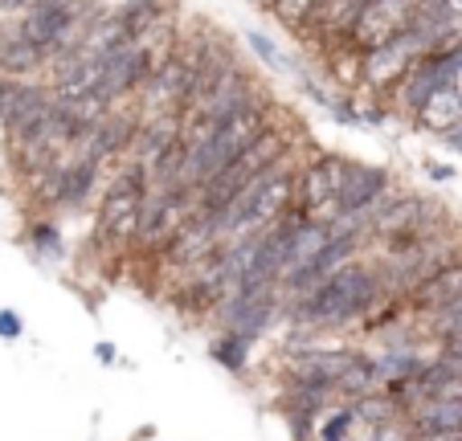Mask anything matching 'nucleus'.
Returning a JSON list of instances; mask_svg holds the SVG:
<instances>
[{
  "label": "nucleus",
  "instance_id": "20e7f679",
  "mask_svg": "<svg viewBox=\"0 0 462 441\" xmlns=\"http://www.w3.org/2000/svg\"><path fill=\"white\" fill-rule=\"evenodd\" d=\"M143 200H148V172L135 160H123L103 184L95 216V245L115 253H131L135 237H140V216Z\"/></svg>",
  "mask_w": 462,
  "mask_h": 441
},
{
  "label": "nucleus",
  "instance_id": "ddd939ff",
  "mask_svg": "<svg viewBox=\"0 0 462 441\" xmlns=\"http://www.w3.org/2000/svg\"><path fill=\"white\" fill-rule=\"evenodd\" d=\"M393 188H397V180H393L389 168H381V164H360V160H352L348 184H344V200H340V213L368 216L376 200H381L384 192H393Z\"/></svg>",
  "mask_w": 462,
  "mask_h": 441
},
{
  "label": "nucleus",
  "instance_id": "cd10ccee",
  "mask_svg": "<svg viewBox=\"0 0 462 441\" xmlns=\"http://www.w3.org/2000/svg\"><path fill=\"white\" fill-rule=\"evenodd\" d=\"M421 172H426L434 184L454 180V168H450V164H442V160H434V156H426V160H421Z\"/></svg>",
  "mask_w": 462,
  "mask_h": 441
},
{
  "label": "nucleus",
  "instance_id": "f3484780",
  "mask_svg": "<svg viewBox=\"0 0 462 441\" xmlns=\"http://www.w3.org/2000/svg\"><path fill=\"white\" fill-rule=\"evenodd\" d=\"M462 299V258L450 262L446 270H438L430 282H421L418 290L405 299V307H410V319H426V315L442 311V307L458 303Z\"/></svg>",
  "mask_w": 462,
  "mask_h": 441
},
{
  "label": "nucleus",
  "instance_id": "7c9ffc66",
  "mask_svg": "<svg viewBox=\"0 0 462 441\" xmlns=\"http://www.w3.org/2000/svg\"><path fill=\"white\" fill-rule=\"evenodd\" d=\"M438 397H458V400H462V376H458V381H454V384H446V389L438 392Z\"/></svg>",
  "mask_w": 462,
  "mask_h": 441
},
{
  "label": "nucleus",
  "instance_id": "7ed1b4c3",
  "mask_svg": "<svg viewBox=\"0 0 462 441\" xmlns=\"http://www.w3.org/2000/svg\"><path fill=\"white\" fill-rule=\"evenodd\" d=\"M295 135H299V127H291L287 119H279L266 135L254 139L226 172L213 176V180L201 188V213L217 216V213H226L229 205H237L271 168H279L287 156H295Z\"/></svg>",
  "mask_w": 462,
  "mask_h": 441
},
{
  "label": "nucleus",
  "instance_id": "4468645a",
  "mask_svg": "<svg viewBox=\"0 0 462 441\" xmlns=\"http://www.w3.org/2000/svg\"><path fill=\"white\" fill-rule=\"evenodd\" d=\"M332 245V229L323 225V221H307V225L295 229V237H291V250H287V262H282V274H279V294L291 290V286L299 282V278L307 274V270L319 262V253Z\"/></svg>",
  "mask_w": 462,
  "mask_h": 441
},
{
  "label": "nucleus",
  "instance_id": "c756f323",
  "mask_svg": "<svg viewBox=\"0 0 462 441\" xmlns=\"http://www.w3.org/2000/svg\"><path fill=\"white\" fill-rule=\"evenodd\" d=\"M442 147H446V152H450V156H458V160H462V127H454L450 135L442 139Z\"/></svg>",
  "mask_w": 462,
  "mask_h": 441
},
{
  "label": "nucleus",
  "instance_id": "dca6fc26",
  "mask_svg": "<svg viewBox=\"0 0 462 441\" xmlns=\"http://www.w3.org/2000/svg\"><path fill=\"white\" fill-rule=\"evenodd\" d=\"M180 127H184V115H152V119H140V135H135V147H131L127 160L152 168L160 156L180 147Z\"/></svg>",
  "mask_w": 462,
  "mask_h": 441
},
{
  "label": "nucleus",
  "instance_id": "6e6552de",
  "mask_svg": "<svg viewBox=\"0 0 462 441\" xmlns=\"http://www.w3.org/2000/svg\"><path fill=\"white\" fill-rule=\"evenodd\" d=\"M282 315L279 286H237L226 303L217 307V331H237L245 344H258L262 331Z\"/></svg>",
  "mask_w": 462,
  "mask_h": 441
},
{
  "label": "nucleus",
  "instance_id": "b1692460",
  "mask_svg": "<svg viewBox=\"0 0 462 441\" xmlns=\"http://www.w3.org/2000/svg\"><path fill=\"white\" fill-rule=\"evenodd\" d=\"M418 327L426 331L430 339H454V335H462V299L458 303H450V307H442V311H434V315H426V319H418Z\"/></svg>",
  "mask_w": 462,
  "mask_h": 441
},
{
  "label": "nucleus",
  "instance_id": "9b49d317",
  "mask_svg": "<svg viewBox=\"0 0 462 441\" xmlns=\"http://www.w3.org/2000/svg\"><path fill=\"white\" fill-rule=\"evenodd\" d=\"M421 0H368L365 13L356 17V25H352L348 37H340L344 45H352V50H373V45H384L389 37H397L402 29H410L413 13H418Z\"/></svg>",
  "mask_w": 462,
  "mask_h": 441
},
{
  "label": "nucleus",
  "instance_id": "6ab92c4d",
  "mask_svg": "<svg viewBox=\"0 0 462 441\" xmlns=\"http://www.w3.org/2000/svg\"><path fill=\"white\" fill-rule=\"evenodd\" d=\"M410 425L418 433H462V400L458 397H426L410 409Z\"/></svg>",
  "mask_w": 462,
  "mask_h": 441
},
{
  "label": "nucleus",
  "instance_id": "393cba45",
  "mask_svg": "<svg viewBox=\"0 0 462 441\" xmlns=\"http://www.w3.org/2000/svg\"><path fill=\"white\" fill-rule=\"evenodd\" d=\"M29 245H33V253H42V258H61V253H66V242H61V229L53 225V221H33V225H29Z\"/></svg>",
  "mask_w": 462,
  "mask_h": 441
},
{
  "label": "nucleus",
  "instance_id": "bb28decb",
  "mask_svg": "<svg viewBox=\"0 0 462 441\" xmlns=\"http://www.w3.org/2000/svg\"><path fill=\"white\" fill-rule=\"evenodd\" d=\"M434 352L442 355L446 363H454V368H458V376H462V335H454V339H442V344H438Z\"/></svg>",
  "mask_w": 462,
  "mask_h": 441
},
{
  "label": "nucleus",
  "instance_id": "473e14b6",
  "mask_svg": "<svg viewBox=\"0 0 462 441\" xmlns=\"http://www.w3.org/2000/svg\"><path fill=\"white\" fill-rule=\"evenodd\" d=\"M95 355H98V360L111 363V360H115V347H111V344H98V347H95Z\"/></svg>",
  "mask_w": 462,
  "mask_h": 441
},
{
  "label": "nucleus",
  "instance_id": "a211bd4d",
  "mask_svg": "<svg viewBox=\"0 0 462 441\" xmlns=\"http://www.w3.org/2000/svg\"><path fill=\"white\" fill-rule=\"evenodd\" d=\"M413 127L430 131L438 139H446L454 127H462V87H442L438 95H430V103L413 119Z\"/></svg>",
  "mask_w": 462,
  "mask_h": 441
},
{
  "label": "nucleus",
  "instance_id": "a878e982",
  "mask_svg": "<svg viewBox=\"0 0 462 441\" xmlns=\"http://www.w3.org/2000/svg\"><path fill=\"white\" fill-rule=\"evenodd\" d=\"M368 441H418V429L410 425V417H397V421H389V425L368 429Z\"/></svg>",
  "mask_w": 462,
  "mask_h": 441
},
{
  "label": "nucleus",
  "instance_id": "423d86ee",
  "mask_svg": "<svg viewBox=\"0 0 462 441\" xmlns=\"http://www.w3.org/2000/svg\"><path fill=\"white\" fill-rule=\"evenodd\" d=\"M421 58H430V45L421 41L413 29H402V33L389 37L384 45H373V50L360 53V90H365L368 98L389 103L393 90L410 78V69L418 66Z\"/></svg>",
  "mask_w": 462,
  "mask_h": 441
},
{
  "label": "nucleus",
  "instance_id": "9d476101",
  "mask_svg": "<svg viewBox=\"0 0 462 441\" xmlns=\"http://www.w3.org/2000/svg\"><path fill=\"white\" fill-rule=\"evenodd\" d=\"M458 74H454V66L446 61V53H430V58H421L418 66L410 69V78L402 82V87L393 90L389 106L393 115H405V119H418V111L430 103V95H438L442 87H458Z\"/></svg>",
  "mask_w": 462,
  "mask_h": 441
},
{
  "label": "nucleus",
  "instance_id": "f257e3e1",
  "mask_svg": "<svg viewBox=\"0 0 462 441\" xmlns=\"http://www.w3.org/2000/svg\"><path fill=\"white\" fill-rule=\"evenodd\" d=\"M384 303H389V294H384V286H381L376 262L356 258L344 270H336L328 282H319L311 294H303L295 303H282V315L303 331H328V327L365 323L368 315Z\"/></svg>",
  "mask_w": 462,
  "mask_h": 441
},
{
  "label": "nucleus",
  "instance_id": "c85d7f7f",
  "mask_svg": "<svg viewBox=\"0 0 462 441\" xmlns=\"http://www.w3.org/2000/svg\"><path fill=\"white\" fill-rule=\"evenodd\" d=\"M21 331H25V323H21V315H13V311H0V339H21Z\"/></svg>",
  "mask_w": 462,
  "mask_h": 441
},
{
  "label": "nucleus",
  "instance_id": "f03ea898",
  "mask_svg": "<svg viewBox=\"0 0 462 441\" xmlns=\"http://www.w3.org/2000/svg\"><path fill=\"white\" fill-rule=\"evenodd\" d=\"M299 172H303V160L287 156L279 168H271V172L262 176L237 205H229L226 213H217V225H221L226 245L242 242V237H258V234L279 225L299 200Z\"/></svg>",
  "mask_w": 462,
  "mask_h": 441
},
{
  "label": "nucleus",
  "instance_id": "2f4dec72",
  "mask_svg": "<svg viewBox=\"0 0 462 441\" xmlns=\"http://www.w3.org/2000/svg\"><path fill=\"white\" fill-rule=\"evenodd\" d=\"M127 5H135V0H103L106 13H119V9H127Z\"/></svg>",
  "mask_w": 462,
  "mask_h": 441
},
{
  "label": "nucleus",
  "instance_id": "412c9836",
  "mask_svg": "<svg viewBox=\"0 0 462 441\" xmlns=\"http://www.w3.org/2000/svg\"><path fill=\"white\" fill-rule=\"evenodd\" d=\"M242 37H245V45H250V53H254V58H258L266 69H271V74H287V78H295L299 61H295V58H287V53H282L266 33H258V29H245Z\"/></svg>",
  "mask_w": 462,
  "mask_h": 441
},
{
  "label": "nucleus",
  "instance_id": "1a4fd4ad",
  "mask_svg": "<svg viewBox=\"0 0 462 441\" xmlns=\"http://www.w3.org/2000/svg\"><path fill=\"white\" fill-rule=\"evenodd\" d=\"M135 135H140V111L135 106H115L111 115H106L98 127H90L87 135H82L79 152L90 160H98V164H115L119 168L123 160L131 156V147H135Z\"/></svg>",
  "mask_w": 462,
  "mask_h": 441
},
{
  "label": "nucleus",
  "instance_id": "5701e85b",
  "mask_svg": "<svg viewBox=\"0 0 462 441\" xmlns=\"http://www.w3.org/2000/svg\"><path fill=\"white\" fill-rule=\"evenodd\" d=\"M315 9H319V0H274L271 5V17L279 21L287 33H303L307 29V21L315 17Z\"/></svg>",
  "mask_w": 462,
  "mask_h": 441
},
{
  "label": "nucleus",
  "instance_id": "72a5a7b5",
  "mask_svg": "<svg viewBox=\"0 0 462 441\" xmlns=\"http://www.w3.org/2000/svg\"><path fill=\"white\" fill-rule=\"evenodd\" d=\"M254 5H262V9H266V13H271V5H274V0H254Z\"/></svg>",
  "mask_w": 462,
  "mask_h": 441
},
{
  "label": "nucleus",
  "instance_id": "f8f14e48",
  "mask_svg": "<svg viewBox=\"0 0 462 441\" xmlns=\"http://www.w3.org/2000/svg\"><path fill=\"white\" fill-rule=\"evenodd\" d=\"M45 74H50V58L21 33L17 21H0V78L45 82Z\"/></svg>",
  "mask_w": 462,
  "mask_h": 441
},
{
  "label": "nucleus",
  "instance_id": "4be33fe9",
  "mask_svg": "<svg viewBox=\"0 0 462 441\" xmlns=\"http://www.w3.org/2000/svg\"><path fill=\"white\" fill-rule=\"evenodd\" d=\"M352 429H356V413H352V405H332L319 417L311 441H352Z\"/></svg>",
  "mask_w": 462,
  "mask_h": 441
},
{
  "label": "nucleus",
  "instance_id": "2eb2a0df",
  "mask_svg": "<svg viewBox=\"0 0 462 441\" xmlns=\"http://www.w3.org/2000/svg\"><path fill=\"white\" fill-rule=\"evenodd\" d=\"M365 5H368V0H319L315 17L307 21V29L299 37H307L311 45L340 41V37L352 33V25H356V17L365 13Z\"/></svg>",
  "mask_w": 462,
  "mask_h": 441
},
{
  "label": "nucleus",
  "instance_id": "0eeeda50",
  "mask_svg": "<svg viewBox=\"0 0 462 441\" xmlns=\"http://www.w3.org/2000/svg\"><path fill=\"white\" fill-rule=\"evenodd\" d=\"M348 168H352V160L340 156V152H315L311 160H303V172H299V208L311 221L332 225L336 216H340Z\"/></svg>",
  "mask_w": 462,
  "mask_h": 441
},
{
  "label": "nucleus",
  "instance_id": "39448f33",
  "mask_svg": "<svg viewBox=\"0 0 462 441\" xmlns=\"http://www.w3.org/2000/svg\"><path fill=\"white\" fill-rule=\"evenodd\" d=\"M197 216H201V192H192V188H148L135 250L160 262V253H164L168 245L180 237V229L189 225V221H197Z\"/></svg>",
  "mask_w": 462,
  "mask_h": 441
},
{
  "label": "nucleus",
  "instance_id": "aec40b11",
  "mask_svg": "<svg viewBox=\"0 0 462 441\" xmlns=\"http://www.w3.org/2000/svg\"><path fill=\"white\" fill-rule=\"evenodd\" d=\"M250 347L254 344H245L237 331H217L213 335V344H209V355L226 368V372H234V376H242L245 368H250Z\"/></svg>",
  "mask_w": 462,
  "mask_h": 441
}]
</instances>
